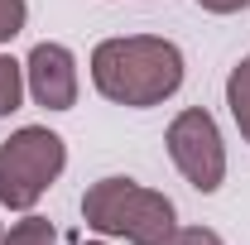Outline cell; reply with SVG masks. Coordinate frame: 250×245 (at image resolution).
I'll return each mask as SVG.
<instances>
[{
  "mask_svg": "<svg viewBox=\"0 0 250 245\" xmlns=\"http://www.w3.org/2000/svg\"><path fill=\"white\" fill-rule=\"evenodd\" d=\"M164 245H226V241H221L212 226H178Z\"/></svg>",
  "mask_w": 250,
  "mask_h": 245,
  "instance_id": "10",
  "label": "cell"
},
{
  "mask_svg": "<svg viewBox=\"0 0 250 245\" xmlns=\"http://www.w3.org/2000/svg\"><path fill=\"white\" fill-rule=\"evenodd\" d=\"M24 24H29V0H0V48L20 39Z\"/></svg>",
  "mask_w": 250,
  "mask_h": 245,
  "instance_id": "9",
  "label": "cell"
},
{
  "mask_svg": "<svg viewBox=\"0 0 250 245\" xmlns=\"http://www.w3.org/2000/svg\"><path fill=\"white\" fill-rule=\"evenodd\" d=\"M67 168V140L48 125H20L0 140V207L34 212Z\"/></svg>",
  "mask_w": 250,
  "mask_h": 245,
  "instance_id": "3",
  "label": "cell"
},
{
  "mask_svg": "<svg viewBox=\"0 0 250 245\" xmlns=\"http://www.w3.org/2000/svg\"><path fill=\"white\" fill-rule=\"evenodd\" d=\"M24 87H29L34 106H43V111H72L77 96H82L77 53L67 43H58V39L34 43L29 58H24Z\"/></svg>",
  "mask_w": 250,
  "mask_h": 245,
  "instance_id": "5",
  "label": "cell"
},
{
  "mask_svg": "<svg viewBox=\"0 0 250 245\" xmlns=\"http://www.w3.org/2000/svg\"><path fill=\"white\" fill-rule=\"evenodd\" d=\"M87 72H92L96 96H106L111 106L149 111V106H164L178 96L188 62L183 48L164 34H116L92 48Z\"/></svg>",
  "mask_w": 250,
  "mask_h": 245,
  "instance_id": "1",
  "label": "cell"
},
{
  "mask_svg": "<svg viewBox=\"0 0 250 245\" xmlns=\"http://www.w3.org/2000/svg\"><path fill=\"white\" fill-rule=\"evenodd\" d=\"M197 10L202 15H241V10H250V0H197Z\"/></svg>",
  "mask_w": 250,
  "mask_h": 245,
  "instance_id": "11",
  "label": "cell"
},
{
  "mask_svg": "<svg viewBox=\"0 0 250 245\" xmlns=\"http://www.w3.org/2000/svg\"><path fill=\"white\" fill-rule=\"evenodd\" d=\"M164 144H168V159H173V168L183 173V183L192 192H202V197L221 192V183H226V140H221V125L212 111L183 106L164 130Z\"/></svg>",
  "mask_w": 250,
  "mask_h": 245,
  "instance_id": "4",
  "label": "cell"
},
{
  "mask_svg": "<svg viewBox=\"0 0 250 245\" xmlns=\"http://www.w3.org/2000/svg\"><path fill=\"white\" fill-rule=\"evenodd\" d=\"M226 111L241 130V140L250 144V58H241L231 72H226Z\"/></svg>",
  "mask_w": 250,
  "mask_h": 245,
  "instance_id": "6",
  "label": "cell"
},
{
  "mask_svg": "<svg viewBox=\"0 0 250 245\" xmlns=\"http://www.w3.org/2000/svg\"><path fill=\"white\" fill-rule=\"evenodd\" d=\"M0 245H5V221H0Z\"/></svg>",
  "mask_w": 250,
  "mask_h": 245,
  "instance_id": "13",
  "label": "cell"
},
{
  "mask_svg": "<svg viewBox=\"0 0 250 245\" xmlns=\"http://www.w3.org/2000/svg\"><path fill=\"white\" fill-rule=\"evenodd\" d=\"M5 245H58V226L39 212H20V221L5 226Z\"/></svg>",
  "mask_w": 250,
  "mask_h": 245,
  "instance_id": "8",
  "label": "cell"
},
{
  "mask_svg": "<svg viewBox=\"0 0 250 245\" xmlns=\"http://www.w3.org/2000/svg\"><path fill=\"white\" fill-rule=\"evenodd\" d=\"M24 96H29V87H24V62L10 58V53L0 48V121H10V116L24 106Z\"/></svg>",
  "mask_w": 250,
  "mask_h": 245,
  "instance_id": "7",
  "label": "cell"
},
{
  "mask_svg": "<svg viewBox=\"0 0 250 245\" xmlns=\"http://www.w3.org/2000/svg\"><path fill=\"white\" fill-rule=\"evenodd\" d=\"M82 245H106V236H96V241H82Z\"/></svg>",
  "mask_w": 250,
  "mask_h": 245,
  "instance_id": "12",
  "label": "cell"
},
{
  "mask_svg": "<svg viewBox=\"0 0 250 245\" xmlns=\"http://www.w3.org/2000/svg\"><path fill=\"white\" fill-rule=\"evenodd\" d=\"M82 221H87V231L106 236V241L164 245L178 231V207L168 192H159L149 183L106 173V178L87 183V192H82Z\"/></svg>",
  "mask_w": 250,
  "mask_h": 245,
  "instance_id": "2",
  "label": "cell"
}]
</instances>
